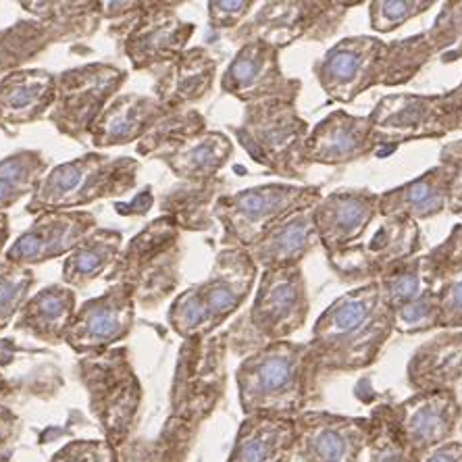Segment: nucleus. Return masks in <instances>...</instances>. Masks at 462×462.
<instances>
[{"instance_id": "nucleus-6", "label": "nucleus", "mask_w": 462, "mask_h": 462, "mask_svg": "<svg viewBox=\"0 0 462 462\" xmlns=\"http://www.w3.org/2000/svg\"><path fill=\"white\" fill-rule=\"evenodd\" d=\"M181 3H103L111 36L135 71H156L181 52L196 33L192 22L178 15Z\"/></svg>"}, {"instance_id": "nucleus-18", "label": "nucleus", "mask_w": 462, "mask_h": 462, "mask_svg": "<svg viewBox=\"0 0 462 462\" xmlns=\"http://www.w3.org/2000/svg\"><path fill=\"white\" fill-rule=\"evenodd\" d=\"M135 298L121 283H111L105 294L81 302L65 336V344L79 356L103 355L117 348L135 325Z\"/></svg>"}, {"instance_id": "nucleus-38", "label": "nucleus", "mask_w": 462, "mask_h": 462, "mask_svg": "<svg viewBox=\"0 0 462 462\" xmlns=\"http://www.w3.org/2000/svg\"><path fill=\"white\" fill-rule=\"evenodd\" d=\"M49 161L38 151H17L0 161V213H6L25 196L36 194L49 173Z\"/></svg>"}, {"instance_id": "nucleus-16", "label": "nucleus", "mask_w": 462, "mask_h": 462, "mask_svg": "<svg viewBox=\"0 0 462 462\" xmlns=\"http://www.w3.org/2000/svg\"><path fill=\"white\" fill-rule=\"evenodd\" d=\"M420 253V227L409 217H392L377 223L371 236L328 261L329 269L344 283L379 282L387 271Z\"/></svg>"}, {"instance_id": "nucleus-22", "label": "nucleus", "mask_w": 462, "mask_h": 462, "mask_svg": "<svg viewBox=\"0 0 462 462\" xmlns=\"http://www.w3.org/2000/svg\"><path fill=\"white\" fill-rule=\"evenodd\" d=\"M97 226L88 210H51L36 217L15 242L6 248L5 261L19 267H33L67 256Z\"/></svg>"}, {"instance_id": "nucleus-30", "label": "nucleus", "mask_w": 462, "mask_h": 462, "mask_svg": "<svg viewBox=\"0 0 462 462\" xmlns=\"http://www.w3.org/2000/svg\"><path fill=\"white\" fill-rule=\"evenodd\" d=\"M78 310V296L65 283L46 285L23 304L13 328L38 342L65 344V336Z\"/></svg>"}, {"instance_id": "nucleus-9", "label": "nucleus", "mask_w": 462, "mask_h": 462, "mask_svg": "<svg viewBox=\"0 0 462 462\" xmlns=\"http://www.w3.org/2000/svg\"><path fill=\"white\" fill-rule=\"evenodd\" d=\"M321 199L319 186L296 183H263L223 194L213 208L215 223L221 226V246L250 250L290 215L317 207Z\"/></svg>"}, {"instance_id": "nucleus-47", "label": "nucleus", "mask_w": 462, "mask_h": 462, "mask_svg": "<svg viewBox=\"0 0 462 462\" xmlns=\"http://www.w3.org/2000/svg\"><path fill=\"white\" fill-rule=\"evenodd\" d=\"M208 6V25L213 30L236 32L246 19L253 15L256 6L254 0H210Z\"/></svg>"}, {"instance_id": "nucleus-43", "label": "nucleus", "mask_w": 462, "mask_h": 462, "mask_svg": "<svg viewBox=\"0 0 462 462\" xmlns=\"http://www.w3.org/2000/svg\"><path fill=\"white\" fill-rule=\"evenodd\" d=\"M433 5V0H373L369 3L371 30L390 33L411 19L423 15Z\"/></svg>"}, {"instance_id": "nucleus-32", "label": "nucleus", "mask_w": 462, "mask_h": 462, "mask_svg": "<svg viewBox=\"0 0 462 462\" xmlns=\"http://www.w3.org/2000/svg\"><path fill=\"white\" fill-rule=\"evenodd\" d=\"M124 234L117 229L94 227L63 263V283L73 290H84L115 267L124 250Z\"/></svg>"}, {"instance_id": "nucleus-45", "label": "nucleus", "mask_w": 462, "mask_h": 462, "mask_svg": "<svg viewBox=\"0 0 462 462\" xmlns=\"http://www.w3.org/2000/svg\"><path fill=\"white\" fill-rule=\"evenodd\" d=\"M49 462H119V450L106 439H73L54 452Z\"/></svg>"}, {"instance_id": "nucleus-20", "label": "nucleus", "mask_w": 462, "mask_h": 462, "mask_svg": "<svg viewBox=\"0 0 462 462\" xmlns=\"http://www.w3.org/2000/svg\"><path fill=\"white\" fill-rule=\"evenodd\" d=\"M393 419L406 446L420 458L452 441L462 420V404L457 392H417L393 404Z\"/></svg>"}, {"instance_id": "nucleus-53", "label": "nucleus", "mask_w": 462, "mask_h": 462, "mask_svg": "<svg viewBox=\"0 0 462 462\" xmlns=\"http://www.w3.org/2000/svg\"><path fill=\"white\" fill-rule=\"evenodd\" d=\"M6 392H9V382H6L3 373H0V398H3Z\"/></svg>"}, {"instance_id": "nucleus-36", "label": "nucleus", "mask_w": 462, "mask_h": 462, "mask_svg": "<svg viewBox=\"0 0 462 462\" xmlns=\"http://www.w3.org/2000/svg\"><path fill=\"white\" fill-rule=\"evenodd\" d=\"M207 129V117L196 108H171L138 144L135 154L142 159L165 161L199 140Z\"/></svg>"}, {"instance_id": "nucleus-33", "label": "nucleus", "mask_w": 462, "mask_h": 462, "mask_svg": "<svg viewBox=\"0 0 462 462\" xmlns=\"http://www.w3.org/2000/svg\"><path fill=\"white\" fill-rule=\"evenodd\" d=\"M227 189V181L221 178L208 181H180L173 188L165 189L159 199L162 215L171 217L181 231H208L213 227L215 202Z\"/></svg>"}, {"instance_id": "nucleus-49", "label": "nucleus", "mask_w": 462, "mask_h": 462, "mask_svg": "<svg viewBox=\"0 0 462 462\" xmlns=\"http://www.w3.org/2000/svg\"><path fill=\"white\" fill-rule=\"evenodd\" d=\"M23 423L9 406L0 404V457H11L13 448L22 438Z\"/></svg>"}, {"instance_id": "nucleus-27", "label": "nucleus", "mask_w": 462, "mask_h": 462, "mask_svg": "<svg viewBox=\"0 0 462 462\" xmlns=\"http://www.w3.org/2000/svg\"><path fill=\"white\" fill-rule=\"evenodd\" d=\"M417 392H457L462 383V331H441L412 352L406 366Z\"/></svg>"}, {"instance_id": "nucleus-21", "label": "nucleus", "mask_w": 462, "mask_h": 462, "mask_svg": "<svg viewBox=\"0 0 462 462\" xmlns=\"http://www.w3.org/2000/svg\"><path fill=\"white\" fill-rule=\"evenodd\" d=\"M379 219V194L373 189H336L315 207L319 240L328 261L365 240Z\"/></svg>"}, {"instance_id": "nucleus-48", "label": "nucleus", "mask_w": 462, "mask_h": 462, "mask_svg": "<svg viewBox=\"0 0 462 462\" xmlns=\"http://www.w3.org/2000/svg\"><path fill=\"white\" fill-rule=\"evenodd\" d=\"M439 162L450 173L448 188V210L452 215H462V140L450 142L439 151Z\"/></svg>"}, {"instance_id": "nucleus-35", "label": "nucleus", "mask_w": 462, "mask_h": 462, "mask_svg": "<svg viewBox=\"0 0 462 462\" xmlns=\"http://www.w3.org/2000/svg\"><path fill=\"white\" fill-rule=\"evenodd\" d=\"M33 19L46 23L52 30L57 44L73 40L92 38L103 25V3L98 0H81V3H19Z\"/></svg>"}, {"instance_id": "nucleus-50", "label": "nucleus", "mask_w": 462, "mask_h": 462, "mask_svg": "<svg viewBox=\"0 0 462 462\" xmlns=\"http://www.w3.org/2000/svg\"><path fill=\"white\" fill-rule=\"evenodd\" d=\"M154 205V199H152V188L146 186L142 192L135 196L134 202H129V205H115V210H117L119 215L124 217H132V215H146L148 210L152 208Z\"/></svg>"}, {"instance_id": "nucleus-25", "label": "nucleus", "mask_w": 462, "mask_h": 462, "mask_svg": "<svg viewBox=\"0 0 462 462\" xmlns=\"http://www.w3.org/2000/svg\"><path fill=\"white\" fill-rule=\"evenodd\" d=\"M171 108L162 106L148 94H119L88 134V144L94 151L138 144Z\"/></svg>"}, {"instance_id": "nucleus-44", "label": "nucleus", "mask_w": 462, "mask_h": 462, "mask_svg": "<svg viewBox=\"0 0 462 462\" xmlns=\"http://www.w3.org/2000/svg\"><path fill=\"white\" fill-rule=\"evenodd\" d=\"M439 328V298L431 290L406 307L393 310V329L404 336L427 334Z\"/></svg>"}, {"instance_id": "nucleus-13", "label": "nucleus", "mask_w": 462, "mask_h": 462, "mask_svg": "<svg viewBox=\"0 0 462 462\" xmlns=\"http://www.w3.org/2000/svg\"><path fill=\"white\" fill-rule=\"evenodd\" d=\"M360 3H310V0H271L263 3L229 38L237 44L258 42L283 51L298 40L325 42L336 36L352 6Z\"/></svg>"}, {"instance_id": "nucleus-24", "label": "nucleus", "mask_w": 462, "mask_h": 462, "mask_svg": "<svg viewBox=\"0 0 462 462\" xmlns=\"http://www.w3.org/2000/svg\"><path fill=\"white\" fill-rule=\"evenodd\" d=\"M217 67L205 46H192L154 71L152 97L167 108H192L213 92Z\"/></svg>"}, {"instance_id": "nucleus-7", "label": "nucleus", "mask_w": 462, "mask_h": 462, "mask_svg": "<svg viewBox=\"0 0 462 462\" xmlns=\"http://www.w3.org/2000/svg\"><path fill=\"white\" fill-rule=\"evenodd\" d=\"M181 229L171 217L161 215L125 242L115 267L105 275L132 291L140 309L161 307L181 282Z\"/></svg>"}, {"instance_id": "nucleus-1", "label": "nucleus", "mask_w": 462, "mask_h": 462, "mask_svg": "<svg viewBox=\"0 0 462 462\" xmlns=\"http://www.w3.org/2000/svg\"><path fill=\"white\" fill-rule=\"evenodd\" d=\"M393 331V310L377 282L346 291L312 325L309 346L319 377L369 369Z\"/></svg>"}, {"instance_id": "nucleus-52", "label": "nucleus", "mask_w": 462, "mask_h": 462, "mask_svg": "<svg viewBox=\"0 0 462 462\" xmlns=\"http://www.w3.org/2000/svg\"><path fill=\"white\" fill-rule=\"evenodd\" d=\"M11 237V223H9V215L0 213V254L5 253L6 244H9Z\"/></svg>"}, {"instance_id": "nucleus-39", "label": "nucleus", "mask_w": 462, "mask_h": 462, "mask_svg": "<svg viewBox=\"0 0 462 462\" xmlns=\"http://www.w3.org/2000/svg\"><path fill=\"white\" fill-rule=\"evenodd\" d=\"M438 57L436 46H433L430 33L419 32L409 38L393 40L387 42L385 71L382 86L396 88L404 86L419 76L425 69L427 63H431Z\"/></svg>"}, {"instance_id": "nucleus-8", "label": "nucleus", "mask_w": 462, "mask_h": 462, "mask_svg": "<svg viewBox=\"0 0 462 462\" xmlns=\"http://www.w3.org/2000/svg\"><path fill=\"white\" fill-rule=\"evenodd\" d=\"M140 162L132 156L88 152L52 167L27 200L25 213L42 215L51 210H81L105 199H124L138 183Z\"/></svg>"}, {"instance_id": "nucleus-41", "label": "nucleus", "mask_w": 462, "mask_h": 462, "mask_svg": "<svg viewBox=\"0 0 462 462\" xmlns=\"http://www.w3.org/2000/svg\"><path fill=\"white\" fill-rule=\"evenodd\" d=\"M36 273L30 267L0 261V331L15 323L19 310L30 300Z\"/></svg>"}, {"instance_id": "nucleus-54", "label": "nucleus", "mask_w": 462, "mask_h": 462, "mask_svg": "<svg viewBox=\"0 0 462 462\" xmlns=\"http://www.w3.org/2000/svg\"><path fill=\"white\" fill-rule=\"evenodd\" d=\"M0 462H11V457H0Z\"/></svg>"}, {"instance_id": "nucleus-3", "label": "nucleus", "mask_w": 462, "mask_h": 462, "mask_svg": "<svg viewBox=\"0 0 462 462\" xmlns=\"http://www.w3.org/2000/svg\"><path fill=\"white\" fill-rule=\"evenodd\" d=\"M319 379L309 342H273L253 352L236 369L244 417L296 419L307 411Z\"/></svg>"}, {"instance_id": "nucleus-17", "label": "nucleus", "mask_w": 462, "mask_h": 462, "mask_svg": "<svg viewBox=\"0 0 462 462\" xmlns=\"http://www.w3.org/2000/svg\"><path fill=\"white\" fill-rule=\"evenodd\" d=\"M280 52L275 46L258 40L242 44L221 73V92L244 105L263 100H285L296 105L302 81L285 76Z\"/></svg>"}, {"instance_id": "nucleus-29", "label": "nucleus", "mask_w": 462, "mask_h": 462, "mask_svg": "<svg viewBox=\"0 0 462 462\" xmlns=\"http://www.w3.org/2000/svg\"><path fill=\"white\" fill-rule=\"evenodd\" d=\"M296 457V420L269 414L244 417L227 462H290Z\"/></svg>"}, {"instance_id": "nucleus-46", "label": "nucleus", "mask_w": 462, "mask_h": 462, "mask_svg": "<svg viewBox=\"0 0 462 462\" xmlns=\"http://www.w3.org/2000/svg\"><path fill=\"white\" fill-rule=\"evenodd\" d=\"M439 328L444 331H462V271L438 283Z\"/></svg>"}, {"instance_id": "nucleus-2", "label": "nucleus", "mask_w": 462, "mask_h": 462, "mask_svg": "<svg viewBox=\"0 0 462 462\" xmlns=\"http://www.w3.org/2000/svg\"><path fill=\"white\" fill-rule=\"evenodd\" d=\"M227 334L186 339L171 385V411L156 441L154 462H183L200 427L226 392Z\"/></svg>"}, {"instance_id": "nucleus-4", "label": "nucleus", "mask_w": 462, "mask_h": 462, "mask_svg": "<svg viewBox=\"0 0 462 462\" xmlns=\"http://www.w3.org/2000/svg\"><path fill=\"white\" fill-rule=\"evenodd\" d=\"M261 269L242 248H221L210 273L173 298L167 323L183 342L210 337L253 294Z\"/></svg>"}, {"instance_id": "nucleus-34", "label": "nucleus", "mask_w": 462, "mask_h": 462, "mask_svg": "<svg viewBox=\"0 0 462 462\" xmlns=\"http://www.w3.org/2000/svg\"><path fill=\"white\" fill-rule=\"evenodd\" d=\"M231 154H234V140L227 134L208 129L181 152L162 161V165H167L180 181L199 183L219 178Z\"/></svg>"}, {"instance_id": "nucleus-42", "label": "nucleus", "mask_w": 462, "mask_h": 462, "mask_svg": "<svg viewBox=\"0 0 462 462\" xmlns=\"http://www.w3.org/2000/svg\"><path fill=\"white\" fill-rule=\"evenodd\" d=\"M441 63H457L462 59V0L441 5L436 22L427 30Z\"/></svg>"}, {"instance_id": "nucleus-10", "label": "nucleus", "mask_w": 462, "mask_h": 462, "mask_svg": "<svg viewBox=\"0 0 462 462\" xmlns=\"http://www.w3.org/2000/svg\"><path fill=\"white\" fill-rule=\"evenodd\" d=\"M237 144L256 165L288 180H304V144L310 134L307 119L300 117L294 103L263 100L244 106L242 121L229 125Z\"/></svg>"}, {"instance_id": "nucleus-31", "label": "nucleus", "mask_w": 462, "mask_h": 462, "mask_svg": "<svg viewBox=\"0 0 462 462\" xmlns=\"http://www.w3.org/2000/svg\"><path fill=\"white\" fill-rule=\"evenodd\" d=\"M448 188L450 173L438 162L419 178L379 194V217H409L417 223L433 219L448 208Z\"/></svg>"}, {"instance_id": "nucleus-37", "label": "nucleus", "mask_w": 462, "mask_h": 462, "mask_svg": "<svg viewBox=\"0 0 462 462\" xmlns=\"http://www.w3.org/2000/svg\"><path fill=\"white\" fill-rule=\"evenodd\" d=\"M57 44L52 30L40 19H19L5 30H0V78L23 69L40 54Z\"/></svg>"}, {"instance_id": "nucleus-55", "label": "nucleus", "mask_w": 462, "mask_h": 462, "mask_svg": "<svg viewBox=\"0 0 462 462\" xmlns=\"http://www.w3.org/2000/svg\"><path fill=\"white\" fill-rule=\"evenodd\" d=\"M460 86H462V81H460Z\"/></svg>"}, {"instance_id": "nucleus-26", "label": "nucleus", "mask_w": 462, "mask_h": 462, "mask_svg": "<svg viewBox=\"0 0 462 462\" xmlns=\"http://www.w3.org/2000/svg\"><path fill=\"white\" fill-rule=\"evenodd\" d=\"M57 100V76L46 69H19L0 78V129L49 119Z\"/></svg>"}, {"instance_id": "nucleus-23", "label": "nucleus", "mask_w": 462, "mask_h": 462, "mask_svg": "<svg viewBox=\"0 0 462 462\" xmlns=\"http://www.w3.org/2000/svg\"><path fill=\"white\" fill-rule=\"evenodd\" d=\"M375 152L377 144L373 140L369 115L360 117V115H350L337 108L310 127L307 144H304V162L309 167H339L366 159Z\"/></svg>"}, {"instance_id": "nucleus-28", "label": "nucleus", "mask_w": 462, "mask_h": 462, "mask_svg": "<svg viewBox=\"0 0 462 462\" xmlns=\"http://www.w3.org/2000/svg\"><path fill=\"white\" fill-rule=\"evenodd\" d=\"M321 246L315 223V207L298 210L275 226L248 250L258 269H294L300 267L312 250Z\"/></svg>"}, {"instance_id": "nucleus-51", "label": "nucleus", "mask_w": 462, "mask_h": 462, "mask_svg": "<svg viewBox=\"0 0 462 462\" xmlns=\"http://www.w3.org/2000/svg\"><path fill=\"white\" fill-rule=\"evenodd\" d=\"M419 462H462V444L460 441H448V444L420 457Z\"/></svg>"}, {"instance_id": "nucleus-14", "label": "nucleus", "mask_w": 462, "mask_h": 462, "mask_svg": "<svg viewBox=\"0 0 462 462\" xmlns=\"http://www.w3.org/2000/svg\"><path fill=\"white\" fill-rule=\"evenodd\" d=\"M125 81L127 71L113 63H86L60 71L49 121L60 135L88 144L92 125L119 97Z\"/></svg>"}, {"instance_id": "nucleus-11", "label": "nucleus", "mask_w": 462, "mask_h": 462, "mask_svg": "<svg viewBox=\"0 0 462 462\" xmlns=\"http://www.w3.org/2000/svg\"><path fill=\"white\" fill-rule=\"evenodd\" d=\"M78 375L92 417L108 444L119 450L132 438L142 404V383L127 348L117 346L103 355L79 358Z\"/></svg>"}, {"instance_id": "nucleus-12", "label": "nucleus", "mask_w": 462, "mask_h": 462, "mask_svg": "<svg viewBox=\"0 0 462 462\" xmlns=\"http://www.w3.org/2000/svg\"><path fill=\"white\" fill-rule=\"evenodd\" d=\"M377 151L441 140L462 129V86L441 94H385L369 113Z\"/></svg>"}, {"instance_id": "nucleus-19", "label": "nucleus", "mask_w": 462, "mask_h": 462, "mask_svg": "<svg viewBox=\"0 0 462 462\" xmlns=\"http://www.w3.org/2000/svg\"><path fill=\"white\" fill-rule=\"evenodd\" d=\"M296 420V457L302 462H363L371 419L304 411Z\"/></svg>"}, {"instance_id": "nucleus-5", "label": "nucleus", "mask_w": 462, "mask_h": 462, "mask_svg": "<svg viewBox=\"0 0 462 462\" xmlns=\"http://www.w3.org/2000/svg\"><path fill=\"white\" fill-rule=\"evenodd\" d=\"M310 298L302 267L264 269L250 309L226 329L231 355L246 358L273 342H283L307 325Z\"/></svg>"}, {"instance_id": "nucleus-15", "label": "nucleus", "mask_w": 462, "mask_h": 462, "mask_svg": "<svg viewBox=\"0 0 462 462\" xmlns=\"http://www.w3.org/2000/svg\"><path fill=\"white\" fill-rule=\"evenodd\" d=\"M387 42L377 36H350L336 42L312 65L329 100L350 105L371 88L382 86Z\"/></svg>"}, {"instance_id": "nucleus-40", "label": "nucleus", "mask_w": 462, "mask_h": 462, "mask_svg": "<svg viewBox=\"0 0 462 462\" xmlns=\"http://www.w3.org/2000/svg\"><path fill=\"white\" fill-rule=\"evenodd\" d=\"M377 283L392 310L402 309L427 291L436 290V282H433L430 267H427L425 254L411 256L398 263Z\"/></svg>"}]
</instances>
